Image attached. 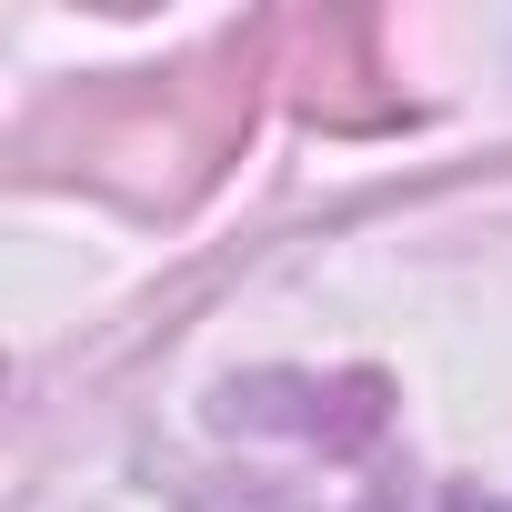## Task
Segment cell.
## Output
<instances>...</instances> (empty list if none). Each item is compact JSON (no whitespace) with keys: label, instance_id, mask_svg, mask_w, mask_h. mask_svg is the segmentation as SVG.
Returning a JSON list of instances; mask_svg holds the SVG:
<instances>
[{"label":"cell","instance_id":"6da1fadb","mask_svg":"<svg viewBox=\"0 0 512 512\" xmlns=\"http://www.w3.org/2000/svg\"><path fill=\"white\" fill-rule=\"evenodd\" d=\"M452 512H512V492H462Z\"/></svg>","mask_w":512,"mask_h":512}]
</instances>
